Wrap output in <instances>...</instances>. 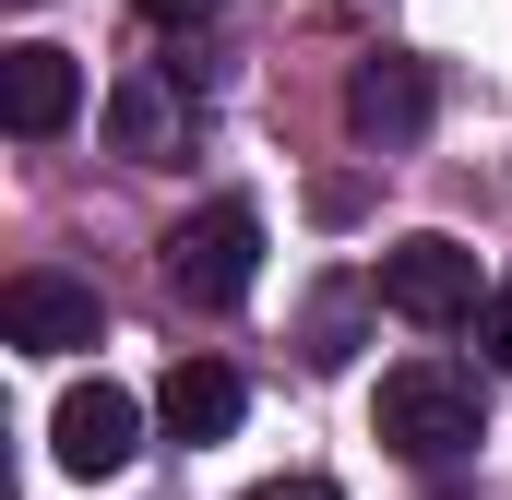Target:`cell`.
Here are the masks:
<instances>
[{"instance_id":"cell-7","label":"cell","mask_w":512,"mask_h":500,"mask_svg":"<svg viewBox=\"0 0 512 500\" xmlns=\"http://www.w3.org/2000/svg\"><path fill=\"white\" fill-rule=\"evenodd\" d=\"M108 143H120L131 167H179L191 155V96L167 72H120L108 84Z\"/></svg>"},{"instance_id":"cell-1","label":"cell","mask_w":512,"mask_h":500,"mask_svg":"<svg viewBox=\"0 0 512 500\" xmlns=\"http://www.w3.org/2000/svg\"><path fill=\"white\" fill-rule=\"evenodd\" d=\"M370 429H382L405 465H453V453L489 441V393H477V370H453V358H405L370 393Z\"/></svg>"},{"instance_id":"cell-11","label":"cell","mask_w":512,"mask_h":500,"mask_svg":"<svg viewBox=\"0 0 512 500\" xmlns=\"http://www.w3.org/2000/svg\"><path fill=\"white\" fill-rule=\"evenodd\" d=\"M251 500H346V489H322V477H274V489H251Z\"/></svg>"},{"instance_id":"cell-4","label":"cell","mask_w":512,"mask_h":500,"mask_svg":"<svg viewBox=\"0 0 512 500\" xmlns=\"http://www.w3.org/2000/svg\"><path fill=\"white\" fill-rule=\"evenodd\" d=\"M48 453H60V477H120L131 453H143V405H131L120 381H72L60 393V417H48Z\"/></svg>"},{"instance_id":"cell-2","label":"cell","mask_w":512,"mask_h":500,"mask_svg":"<svg viewBox=\"0 0 512 500\" xmlns=\"http://www.w3.org/2000/svg\"><path fill=\"white\" fill-rule=\"evenodd\" d=\"M262 274V215L227 191V203H203L191 227H167V286L191 298V310H239Z\"/></svg>"},{"instance_id":"cell-3","label":"cell","mask_w":512,"mask_h":500,"mask_svg":"<svg viewBox=\"0 0 512 500\" xmlns=\"http://www.w3.org/2000/svg\"><path fill=\"white\" fill-rule=\"evenodd\" d=\"M370 286H382V310H405L417 334H453V322H477V250H465V239H441V227L393 239Z\"/></svg>"},{"instance_id":"cell-6","label":"cell","mask_w":512,"mask_h":500,"mask_svg":"<svg viewBox=\"0 0 512 500\" xmlns=\"http://www.w3.org/2000/svg\"><path fill=\"white\" fill-rule=\"evenodd\" d=\"M72 108H84V60L48 48V36H24L0 60V120L24 131V143H48V131H72Z\"/></svg>"},{"instance_id":"cell-9","label":"cell","mask_w":512,"mask_h":500,"mask_svg":"<svg viewBox=\"0 0 512 500\" xmlns=\"http://www.w3.org/2000/svg\"><path fill=\"white\" fill-rule=\"evenodd\" d=\"M239 405H251V393H239V370H227V358H179V370H167V393H155L167 441H191V453H203V441H227V429H239Z\"/></svg>"},{"instance_id":"cell-10","label":"cell","mask_w":512,"mask_h":500,"mask_svg":"<svg viewBox=\"0 0 512 500\" xmlns=\"http://www.w3.org/2000/svg\"><path fill=\"white\" fill-rule=\"evenodd\" d=\"M489 358L512 370V286H489Z\"/></svg>"},{"instance_id":"cell-5","label":"cell","mask_w":512,"mask_h":500,"mask_svg":"<svg viewBox=\"0 0 512 500\" xmlns=\"http://www.w3.org/2000/svg\"><path fill=\"white\" fill-rule=\"evenodd\" d=\"M0 334H12L24 358H72V346H96V334H108V310H96V286H72V274H12Z\"/></svg>"},{"instance_id":"cell-8","label":"cell","mask_w":512,"mask_h":500,"mask_svg":"<svg viewBox=\"0 0 512 500\" xmlns=\"http://www.w3.org/2000/svg\"><path fill=\"white\" fill-rule=\"evenodd\" d=\"M346 131H358V143H417V131H429V60H358V72H346Z\"/></svg>"},{"instance_id":"cell-12","label":"cell","mask_w":512,"mask_h":500,"mask_svg":"<svg viewBox=\"0 0 512 500\" xmlns=\"http://www.w3.org/2000/svg\"><path fill=\"white\" fill-rule=\"evenodd\" d=\"M131 12H155V24H203L215 0H131Z\"/></svg>"}]
</instances>
